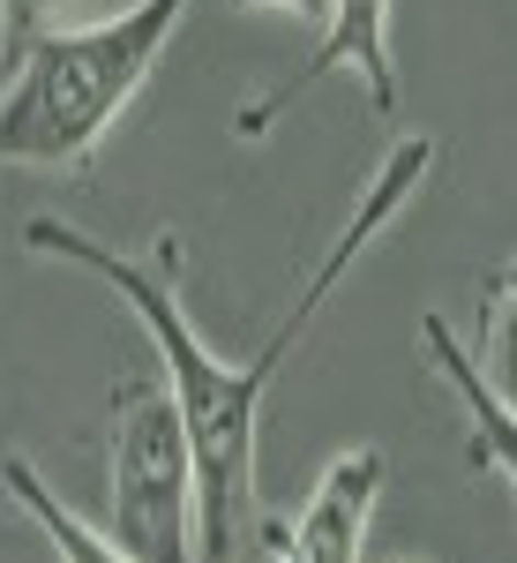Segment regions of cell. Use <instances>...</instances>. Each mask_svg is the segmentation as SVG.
<instances>
[{
	"mask_svg": "<svg viewBox=\"0 0 517 563\" xmlns=\"http://www.w3.org/2000/svg\"><path fill=\"white\" fill-rule=\"evenodd\" d=\"M0 481H8V496L31 511V526L53 541V556H60V563H135L128 549H113L98 526L76 519V511H68V504H60V496L38 481V466H31V459H0Z\"/></svg>",
	"mask_w": 517,
	"mask_h": 563,
	"instance_id": "52a82bcc",
	"label": "cell"
},
{
	"mask_svg": "<svg viewBox=\"0 0 517 563\" xmlns=\"http://www.w3.org/2000/svg\"><path fill=\"white\" fill-rule=\"evenodd\" d=\"M233 8H293V15H315V23L330 15V0H233Z\"/></svg>",
	"mask_w": 517,
	"mask_h": 563,
	"instance_id": "30bf717a",
	"label": "cell"
},
{
	"mask_svg": "<svg viewBox=\"0 0 517 563\" xmlns=\"http://www.w3.org/2000/svg\"><path fill=\"white\" fill-rule=\"evenodd\" d=\"M105 541L135 563H195V451L158 376L113 390L105 429Z\"/></svg>",
	"mask_w": 517,
	"mask_h": 563,
	"instance_id": "3957f363",
	"label": "cell"
},
{
	"mask_svg": "<svg viewBox=\"0 0 517 563\" xmlns=\"http://www.w3.org/2000/svg\"><path fill=\"white\" fill-rule=\"evenodd\" d=\"M480 384L503 398V413H517V294L487 286V361H473Z\"/></svg>",
	"mask_w": 517,
	"mask_h": 563,
	"instance_id": "ba28073f",
	"label": "cell"
},
{
	"mask_svg": "<svg viewBox=\"0 0 517 563\" xmlns=\"http://www.w3.org/2000/svg\"><path fill=\"white\" fill-rule=\"evenodd\" d=\"M428 174H435V135H397L390 158L375 166V180L360 188V203H352L345 225L330 233V249L315 256L293 316H285L248 361H217V353L195 339V323H188V308H180V233H158L150 256H121V249L90 241L83 225H68V218H53V211H38L23 225V249H31V256L76 263L90 278H105V286L121 294V308L150 331L158 361H166V390H172V406H180L188 451H195V563H256V533H262V511H256L262 398L278 384L285 353L315 331L323 301L345 286V271L368 256V241H383V225L428 188Z\"/></svg>",
	"mask_w": 517,
	"mask_h": 563,
	"instance_id": "6da1fadb",
	"label": "cell"
},
{
	"mask_svg": "<svg viewBox=\"0 0 517 563\" xmlns=\"http://www.w3.org/2000/svg\"><path fill=\"white\" fill-rule=\"evenodd\" d=\"M323 76H352L383 121L405 106V76H397V53H390V0H330L323 38L307 45V60L285 76V84H270L262 98H248V106L233 113V129L248 135V143H262V135L278 129V113L301 106Z\"/></svg>",
	"mask_w": 517,
	"mask_h": 563,
	"instance_id": "277c9868",
	"label": "cell"
},
{
	"mask_svg": "<svg viewBox=\"0 0 517 563\" xmlns=\"http://www.w3.org/2000/svg\"><path fill=\"white\" fill-rule=\"evenodd\" d=\"M420 353H428L435 376L458 390V406H465V421H473V443H465V451H473V466L503 474V481H510V496H517V413H503V398L480 384L465 339H458L442 316H420Z\"/></svg>",
	"mask_w": 517,
	"mask_h": 563,
	"instance_id": "8992f818",
	"label": "cell"
},
{
	"mask_svg": "<svg viewBox=\"0 0 517 563\" xmlns=\"http://www.w3.org/2000/svg\"><path fill=\"white\" fill-rule=\"evenodd\" d=\"M188 0H135L83 31H38L0 90V166L83 174L98 143L121 129L135 90L166 60Z\"/></svg>",
	"mask_w": 517,
	"mask_h": 563,
	"instance_id": "7a4b0ae2",
	"label": "cell"
},
{
	"mask_svg": "<svg viewBox=\"0 0 517 563\" xmlns=\"http://www.w3.org/2000/svg\"><path fill=\"white\" fill-rule=\"evenodd\" d=\"M383 481H390V459L375 443L338 451L323 466V481H315V496L301 504V519L256 533V563H360Z\"/></svg>",
	"mask_w": 517,
	"mask_h": 563,
	"instance_id": "5b68a950",
	"label": "cell"
},
{
	"mask_svg": "<svg viewBox=\"0 0 517 563\" xmlns=\"http://www.w3.org/2000/svg\"><path fill=\"white\" fill-rule=\"evenodd\" d=\"M8 8H15V31H23V23H45V15L68 8V0H8Z\"/></svg>",
	"mask_w": 517,
	"mask_h": 563,
	"instance_id": "8fae6325",
	"label": "cell"
},
{
	"mask_svg": "<svg viewBox=\"0 0 517 563\" xmlns=\"http://www.w3.org/2000/svg\"><path fill=\"white\" fill-rule=\"evenodd\" d=\"M8 68H15V8L0 0V90H8Z\"/></svg>",
	"mask_w": 517,
	"mask_h": 563,
	"instance_id": "9c48e42d",
	"label": "cell"
},
{
	"mask_svg": "<svg viewBox=\"0 0 517 563\" xmlns=\"http://www.w3.org/2000/svg\"><path fill=\"white\" fill-rule=\"evenodd\" d=\"M487 286H503V294H517V263H503V271H495Z\"/></svg>",
	"mask_w": 517,
	"mask_h": 563,
	"instance_id": "7c38bea8",
	"label": "cell"
}]
</instances>
